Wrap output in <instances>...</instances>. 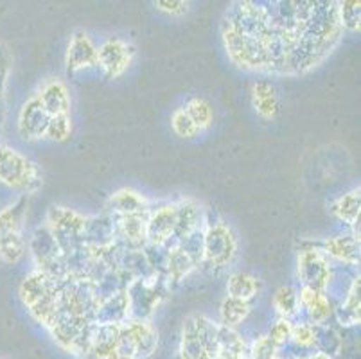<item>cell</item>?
<instances>
[{"mask_svg":"<svg viewBox=\"0 0 361 359\" xmlns=\"http://www.w3.org/2000/svg\"><path fill=\"white\" fill-rule=\"evenodd\" d=\"M235 250H238V243L228 226L218 223L209 229L205 236V245H203V255L212 268H225L226 264H231Z\"/></svg>","mask_w":361,"mask_h":359,"instance_id":"3957f363","label":"cell"},{"mask_svg":"<svg viewBox=\"0 0 361 359\" xmlns=\"http://www.w3.org/2000/svg\"><path fill=\"white\" fill-rule=\"evenodd\" d=\"M306 359H331V358H327V355H324V354H320V352H318V354L310 355V358H306Z\"/></svg>","mask_w":361,"mask_h":359,"instance_id":"83f0119b","label":"cell"},{"mask_svg":"<svg viewBox=\"0 0 361 359\" xmlns=\"http://www.w3.org/2000/svg\"><path fill=\"white\" fill-rule=\"evenodd\" d=\"M216 359H246V345L241 336L228 327H218V355Z\"/></svg>","mask_w":361,"mask_h":359,"instance_id":"4fadbf2b","label":"cell"},{"mask_svg":"<svg viewBox=\"0 0 361 359\" xmlns=\"http://www.w3.org/2000/svg\"><path fill=\"white\" fill-rule=\"evenodd\" d=\"M333 214L347 225H356L360 219V187L338 197L333 205Z\"/></svg>","mask_w":361,"mask_h":359,"instance_id":"2e32d148","label":"cell"},{"mask_svg":"<svg viewBox=\"0 0 361 359\" xmlns=\"http://www.w3.org/2000/svg\"><path fill=\"white\" fill-rule=\"evenodd\" d=\"M216 355H218V327L202 315L187 318L182 331L180 358L216 359Z\"/></svg>","mask_w":361,"mask_h":359,"instance_id":"6da1fadb","label":"cell"},{"mask_svg":"<svg viewBox=\"0 0 361 359\" xmlns=\"http://www.w3.org/2000/svg\"><path fill=\"white\" fill-rule=\"evenodd\" d=\"M261 289V282H259L257 276L250 275V273L238 272L228 279V284H226V291L228 296H234L239 300H252L255 295Z\"/></svg>","mask_w":361,"mask_h":359,"instance_id":"5bb4252c","label":"cell"},{"mask_svg":"<svg viewBox=\"0 0 361 359\" xmlns=\"http://www.w3.org/2000/svg\"><path fill=\"white\" fill-rule=\"evenodd\" d=\"M252 103L255 111L264 118H274L279 114L277 88L270 81H255L252 87Z\"/></svg>","mask_w":361,"mask_h":359,"instance_id":"8fae6325","label":"cell"},{"mask_svg":"<svg viewBox=\"0 0 361 359\" xmlns=\"http://www.w3.org/2000/svg\"><path fill=\"white\" fill-rule=\"evenodd\" d=\"M72 133V121L68 115H56L49 121L47 130H45V138H51L54 142H63Z\"/></svg>","mask_w":361,"mask_h":359,"instance_id":"44dd1931","label":"cell"},{"mask_svg":"<svg viewBox=\"0 0 361 359\" xmlns=\"http://www.w3.org/2000/svg\"><path fill=\"white\" fill-rule=\"evenodd\" d=\"M277 351L279 347L274 341L268 338V336H261L257 341L252 347V359H277Z\"/></svg>","mask_w":361,"mask_h":359,"instance_id":"cb8c5ba5","label":"cell"},{"mask_svg":"<svg viewBox=\"0 0 361 359\" xmlns=\"http://www.w3.org/2000/svg\"><path fill=\"white\" fill-rule=\"evenodd\" d=\"M36 95H38L42 107L47 110V114L51 117H56V115H68V110H71V95H68L67 87L63 83H60V81H49Z\"/></svg>","mask_w":361,"mask_h":359,"instance_id":"9c48e42d","label":"cell"},{"mask_svg":"<svg viewBox=\"0 0 361 359\" xmlns=\"http://www.w3.org/2000/svg\"><path fill=\"white\" fill-rule=\"evenodd\" d=\"M219 315H221L223 327L234 329L248 318V315H250V304L245 300H239V298H234V296H226L225 300L221 302Z\"/></svg>","mask_w":361,"mask_h":359,"instance_id":"9a60e30c","label":"cell"},{"mask_svg":"<svg viewBox=\"0 0 361 359\" xmlns=\"http://www.w3.org/2000/svg\"><path fill=\"white\" fill-rule=\"evenodd\" d=\"M326 253L338 261L356 264L360 262V239L354 236L331 237L326 241Z\"/></svg>","mask_w":361,"mask_h":359,"instance_id":"7c38bea8","label":"cell"},{"mask_svg":"<svg viewBox=\"0 0 361 359\" xmlns=\"http://www.w3.org/2000/svg\"><path fill=\"white\" fill-rule=\"evenodd\" d=\"M0 182L22 193H35L42 185L40 169L16 150L0 147Z\"/></svg>","mask_w":361,"mask_h":359,"instance_id":"7a4b0ae2","label":"cell"},{"mask_svg":"<svg viewBox=\"0 0 361 359\" xmlns=\"http://www.w3.org/2000/svg\"><path fill=\"white\" fill-rule=\"evenodd\" d=\"M274 305L277 309L279 315L288 320L290 316H293L297 312V305H298V296L295 295V291L291 288H286V286H282L275 291L274 296Z\"/></svg>","mask_w":361,"mask_h":359,"instance_id":"ffe728a7","label":"cell"},{"mask_svg":"<svg viewBox=\"0 0 361 359\" xmlns=\"http://www.w3.org/2000/svg\"><path fill=\"white\" fill-rule=\"evenodd\" d=\"M171 124H173L175 133L182 138H192L200 133V130L195 126V123H192L191 117L185 114L183 108H178V110L173 114V117H171Z\"/></svg>","mask_w":361,"mask_h":359,"instance_id":"603a6c76","label":"cell"},{"mask_svg":"<svg viewBox=\"0 0 361 359\" xmlns=\"http://www.w3.org/2000/svg\"><path fill=\"white\" fill-rule=\"evenodd\" d=\"M298 275H302L304 286L320 289L329 282V266L317 250H306L298 257Z\"/></svg>","mask_w":361,"mask_h":359,"instance_id":"52a82bcc","label":"cell"},{"mask_svg":"<svg viewBox=\"0 0 361 359\" xmlns=\"http://www.w3.org/2000/svg\"><path fill=\"white\" fill-rule=\"evenodd\" d=\"M185 114L191 117V121L195 123V126L200 131L205 130L212 124V118H214V111H212L211 103L203 97H191L185 104Z\"/></svg>","mask_w":361,"mask_h":359,"instance_id":"e0dca14e","label":"cell"},{"mask_svg":"<svg viewBox=\"0 0 361 359\" xmlns=\"http://www.w3.org/2000/svg\"><path fill=\"white\" fill-rule=\"evenodd\" d=\"M298 302L304 305V309L310 315L311 322L314 324H324L326 320H329V316L333 315V309H331V302L327 300V296L320 291V289L313 288H304L300 289V296H298Z\"/></svg>","mask_w":361,"mask_h":359,"instance_id":"30bf717a","label":"cell"},{"mask_svg":"<svg viewBox=\"0 0 361 359\" xmlns=\"http://www.w3.org/2000/svg\"><path fill=\"white\" fill-rule=\"evenodd\" d=\"M155 6L160 9V11L169 13V15H176V16L187 13V8H189L187 2H155Z\"/></svg>","mask_w":361,"mask_h":359,"instance_id":"4316f807","label":"cell"},{"mask_svg":"<svg viewBox=\"0 0 361 359\" xmlns=\"http://www.w3.org/2000/svg\"><path fill=\"white\" fill-rule=\"evenodd\" d=\"M277 359H284V358H277Z\"/></svg>","mask_w":361,"mask_h":359,"instance_id":"f1b7e54d","label":"cell"},{"mask_svg":"<svg viewBox=\"0 0 361 359\" xmlns=\"http://www.w3.org/2000/svg\"><path fill=\"white\" fill-rule=\"evenodd\" d=\"M51 115L42 107L38 95H32L27 103L22 107L18 115V130L24 138H42L47 130V124L51 121Z\"/></svg>","mask_w":361,"mask_h":359,"instance_id":"5b68a950","label":"cell"},{"mask_svg":"<svg viewBox=\"0 0 361 359\" xmlns=\"http://www.w3.org/2000/svg\"><path fill=\"white\" fill-rule=\"evenodd\" d=\"M111 205L123 214H142L144 212V197L135 190H121L111 197Z\"/></svg>","mask_w":361,"mask_h":359,"instance_id":"d6986e66","label":"cell"},{"mask_svg":"<svg viewBox=\"0 0 361 359\" xmlns=\"http://www.w3.org/2000/svg\"><path fill=\"white\" fill-rule=\"evenodd\" d=\"M340 322L343 325L360 324V279H356L347 295L345 304L341 305Z\"/></svg>","mask_w":361,"mask_h":359,"instance_id":"ac0fdd59","label":"cell"},{"mask_svg":"<svg viewBox=\"0 0 361 359\" xmlns=\"http://www.w3.org/2000/svg\"><path fill=\"white\" fill-rule=\"evenodd\" d=\"M338 6V20L340 25L360 32V2H340Z\"/></svg>","mask_w":361,"mask_h":359,"instance_id":"7402d4cb","label":"cell"},{"mask_svg":"<svg viewBox=\"0 0 361 359\" xmlns=\"http://www.w3.org/2000/svg\"><path fill=\"white\" fill-rule=\"evenodd\" d=\"M291 340L300 347H311L314 341V327L311 324H300L291 327Z\"/></svg>","mask_w":361,"mask_h":359,"instance_id":"484cf974","label":"cell"},{"mask_svg":"<svg viewBox=\"0 0 361 359\" xmlns=\"http://www.w3.org/2000/svg\"><path fill=\"white\" fill-rule=\"evenodd\" d=\"M133 56H135V51L128 42L111 36L97 49V65L108 79H116L126 72Z\"/></svg>","mask_w":361,"mask_h":359,"instance_id":"277c9868","label":"cell"},{"mask_svg":"<svg viewBox=\"0 0 361 359\" xmlns=\"http://www.w3.org/2000/svg\"><path fill=\"white\" fill-rule=\"evenodd\" d=\"M268 338H270L271 341H274L277 347H281V345L286 343L288 340L291 338V324L290 320H279L275 322L274 325L270 327V332H268Z\"/></svg>","mask_w":361,"mask_h":359,"instance_id":"d4e9b609","label":"cell"},{"mask_svg":"<svg viewBox=\"0 0 361 359\" xmlns=\"http://www.w3.org/2000/svg\"><path fill=\"white\" fill-rule=\"evenodd\" d=\"M97 65V47L92 44L87 32L78 31L72 36L67 52V72L74 74L83 68H92Z\"/></svg>","mask_w":361,"mask_h":359,"instance_id":"8992f818","label":"cell"},{"mask_svg":"<svg viewBox=\"0 0 361 359\" xmlns=\"http://www.w3.org/2000/svg\"><path fill=\"white\" fill-rule=\"evenodd\" d=\"M178 225V210L176 207H160L153 216L149 217L146 226V236L151 241L160 245L176 230Z\"/></svg>","mask_w":361,"mask_h":359,"instance_id":"ba28073f","label":"cell"}]
</instances>
